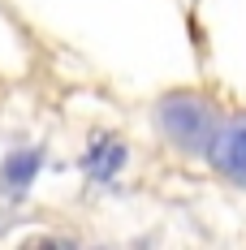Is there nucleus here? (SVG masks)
<instances>
[{
  "label": "nucleus",
  "instance_id": "nucleus-4",
  "mask_svg": "<svg viewBox=\"0 0 246 250\" xmlns=\"http://www.w3.org/2000/svg\"><path fill=\"white\" fill-rule=\"evenodd\" d=\"M35 173H39V151H18V155L4 160L0 181H4L9 190H26V186L35 181Z\"/></svg>",
  "mask_w": 246,
  "mask_h": 250
},
{
  "label": "nucleus",
  "instance_id": "nucleus-1",
  "mask_svg": "<svg viewBox=\"0 0 246 250\" xmlns=\"http://www.w3.org/2000/svg\"><path fill=\"white\" fill-rule=\"evenodd\" d=\"M156 121L164 129V138H173L181 151H207V138L216 129V112L203 95H190V91H177V95H164L160 108H156Z\"/></svg>",
  "mask_w": 246,
  "mask_h": 250
},
{
  "label": "nucleus",
  "instance_id": "nucleus-2",
  "mask_svg": "<svg viewBox=\"0 0 246 250\" xmlns=\"http://www.w3.org/2000/svg\"><path fill=\"white\" fill-rule=\"evenodd\" d=\"M203 155H207V164H212L229 186L246 190V112L216 121V129H212Z\"/></svg>",
  "mask_w": 246,
  "mask_h": 250
},
{
  "label": "nucleus",
  "instance_id": "nucleus-5",
  "mask_svg": "<svg viewBox=\"0 0 246 250\" xmlns=\"http://www.w3.org/2000/svg\"><path fill=\"white\" fill-rule=\"evenodd\" d=\"M4 220H9V203L0 199V229H4Z\"/></svg>",
  "mask_w": 246,
  "mask_h": 250
},
{
  "label": "nucleus",
  "instance_id": "nucleus-3",
  "mask_svg": "<svg viewBox=\"0 0 246 250\" xmlns=\"http://www.w3.org/2000/svg\"><path fill=\"white\" fill-rule=\"evenodd\" d=\"M82 168H87L91 181H112V177L125 168L121 138H112V134H95L91 147H87V155H82Z\"/></svg>",
  "mask_w": 246,
  "mask_h": 250
}]
</instances>
